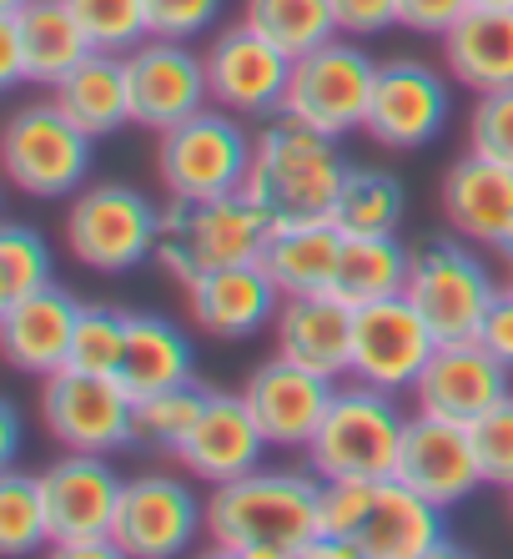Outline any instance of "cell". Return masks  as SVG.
<instances>
[{"label":"cell","mask_w":513,"mask_h":559,"mask_svg":"<svg viewBox=\"0 0 513 559\" xmlns=\"http://www.w3.org/2000/svg\"><path fill=\"white\" fill-rule=\"evenodd\" d=\"M449 509H438L403 479H322L312 559L362 555V559H438L453 555Z\"/></svg>","instance_id":"6da1fadb"},{"label":"cell","mask_w":513,"mask_h":559,"mask_svg":"<svg viewBox=\"0 0 513 559\" xmlns=\"http://www.w3.org/2000/svg\"><path fill=\"white\" fill-rule=\"evenodd\" d=\"M322 479L297 468H252L242 479L212 484L206 539L237 559H302L318 524Z\"/></svg>","instance_id":"7a4b0ae2"},{"label":"cell","mask_w":513,"mask_h":559,"mask_svg":"<svg viewBox=\"0 0 513 559\" xmlns=\"http://www.w3.org/2000/svg\"><path fill=\"white\" fill-rule=\"evenodd\" d=\"M343 177H347V156L337 152V136L283 111V117H272L256 131L242 192L267 212L272 227H283V222H322L333 217Z\"/></svg>","instance_id":"3957f363"},{"label":"cell","mask_w":513,"mask_h":559,"mask_svg":"<svg viewBox=\"0 0 513 559\" xmlns=\"http://www.w3.org/2000/svg\"><path fill=\"white\" fill-rule=\"evenodd\" d=\"M272 237V217L247 192L171 197L156 227V262L181 287L231 262H256Z\"/></svg>","instance_id":"277c9868"},{"label":"cell","mask_w":513,"mask_h":559,"mask_svg":"<svg viewBox=\"0 0 513 559\" xmlns=\"http://www.w3.org/2000/svg\"><path fill=\"white\" fill-rule=\"evenodd\" d=\"M408 418L387 389L353 383L333 393V408L308 443V464L318 479H387L398 464Z\"/></svg>","instance_id":"5b68a950"},{"label":"cell","mask_w":513,"mask_h":559,"mask_svg":"<svg viewBox=\"0 0 513 559\" xmlns=\"http://www.w3.org/2000/svg\"><path fill=\"white\" fill-rule=\"evenodd\" d=\"M413 308L428 318L438 343H468L484 328V312L493 308L503 287L493 283L488 262L474 252L468 237H428L423 248H413L408 287Z\"/></svg>","instance_id":"8992f818"},{"label":"cell","mask_w":513,"mask_h":559,"mask_svg":"<svg viewBox=\"0 0 513 559\" xmlns=\"http://www.w3.org/2000/svg\"><path fill=\"white\" fill-rule=\"evenodd\" d=\"M156 227L162 212L127 182H96L81 187L65 212V248L81 267L106 277H121L156 258Z\"/></svg>","instance_id":"52a82bcc"},{"label":"cell","mask_w":513,"mask_h":559,"mask_svg":"<svg viewBox=\"0 0 513 559\" xmlns=\"http://www.w3.org/2000/svg\"><path fill=\"white\" fill-rule=\"evenodd\" d=\"M91 136L51 102H31L5 121V171L26 197H76L91 177Z\"/></svg>","instance_id":"ba28073f"},{"label":"cell","mask_w":513,"mask_h":559,"mask_svg":"<svg viewBox=\"0 0 513 559\" xmlns=\"http://www.w3.org/2000/svg\"><path fill=\"white\" fill-rule=\"evenodd\" d=\"M252 142L231 111H196L162 131L156 146V177L167 197H222L242 192L247 167H252Z\"/></svg>","instance_id":"9c48e42d"},{"label":"cell","mask_w":513,"mask_h":559,"mask_svg":"<svg viewBox=\"0 0 513 559\" xmlns=\"http://www.w3.org/2000/svg\"><path fill=\"white\" fill-rule=\"evenodd\" d=\"M372 76H378V61L362 46H353V36H333L293 61L283 111L327 136H347L368 121Z\"/></svg>","instance_id":"30bf717a"},{"label":"cell","mask_w":513,"mask_h":559,"mask_svg":"<svg viewBox=\"0 0 513 559\" xmlns=\"http://www.w3.org/2000/svg\"><path fill=\"white\" fill-rule=\"evenodd\" d=\"M131 414H136V399L116 373H86L65 364L40 378V418L61 449H76V454L131 449Z\"/></svg>","instance_id":"8fae6325"},{"label":"cell","mask_w":513,"mask_h":559,"mask_svg":"<svg viewBox=\"0 0 513 559\" xmlns=\"http://www.w3.org/2000/svg\"><path fill=\"white\" fill-rule=\"evenodd\" d=\"M438 353V333L428 318L413 308L408 293L362 302L358 323H353V378L372 383V389L403 393L423 378L428 358Z\"/></svg>","instance_id":"7c38bea8"},{"label":"cell","mask_w":513,"mask_h":559,"mask_svg":"<svg viewBox=\"0 0 513 559\" xmlns=\"http://www.w3.org/2000/svg\"><path fill=\"white\" fill-rule=\"evenodd\" d=\"M287 81H293V56L277 51L247 21L227 26L206 46V86H212V102L222 111H231V117H252V121L283 117Z\"/></svg>","instance_id":"4fadbf2b"},{"label":"cell","mask_w":513,"mask_h":559,"mask_svg":"<svg viewBox=\"0 0 513 559\" xmlns=\"http://www.w3.org/2000/svg\"><path fill=\"white\" fill-rule=\"evenodd\" d=\"M206 530V504L196 489L177 474H142L127 479L116 504L111 539L131 559H171L192 549V539Z\"/></svg>","instance_id":"5bb4252c"},{"label":"cell","mask_w":513,"mask_h":559,"mask_svg":"<svg viewBox=\"0 0 513 559\" xmlns=\"http://www.w3.org/2000/svg\"><path fill=\"white\" fill-rule=\"evenodd\" d=\"M449 111H453V96L433 66L413 61V56H393V61H378L362 131L378 146L418 152V146H428L438 131L449 127Z\"/></svg>","instance_id":"9a60e30c"},{"label":"cell","mask_w":513,"mask_h":559,"mask_svg":"<svg viewBox=\"0 0 513 559\" xmlns=\"http://www.w3.org/2000/svg\"><path fill=\"white\" fill-rule=\"evenodd\" d=\"M127 92H131V127L171 131L177 121L196 117L212 102L206 86V56H196L187 40L146 36L127 51Z\"/></svg>","instance_id":"2e32d148"},{"label":"cell","mask_w":513,"mask_h":559,"mask_svg":"<svg viewBox=\"0 0 513 559\" xmlns=\"http://www.w3.org/2000/svg\"><path fill=\"white\" fill-rule=\"evenodd\" d=\"M337 378H322L312 368L293 364V358H272V364L252 368L242 383V399L252 408L256 429L267 433L272 449H308L312 433L322 429V418L333 408Z\"/></svg>","instance_id":"e0dca14e"},{"label":"cell","mask_w":513,"mask_h":559,"mask_svg":"<svg viewBox=\"0 0 513 559\" xmlns=\"http://www.w3.org/2000/svg\"><path fill=\"white\" fill-rule=\"evenodd\" d=\"M509 373L493 353L484 348L478 338L468 343H438V353L428 358L423 378L413 383V404L418 414H433V418H449V424H474L484 418L493 404L509 399Z\"/></svg>","instance_id":"ac0fdd59"},{"label":"cell","mask_w":513,"mask_h":559,"mask_svg":"<svg viewBox=\"0 0 513 559\" xmlns=\"http://www.w3.org/2000/svg\"><path fill=\"white\" fill-rule=\"evenodd\" d=\"M393 479H403L408 489L433 499L438 509L463 504L478 484H488L484 468H478L468 429H463V424H449V418H433V414L408 418L398 464H393Z\"/></svg>","instance_id":"d6986e66"},{"label":"cell","mask_w":513,"mask_h":559,"mask_svg":"<svg viewBox=\"0 0 513 559\" xmlns=\"http://www.w3.org/2000/svg\"><path fill=\"white\" fill-rule=\"evenodd\" d=\"M81 308L65 287L46 283L36 293H21V298L0 302V353L5 364L21 368L31 378H46L56 368L71 364V338H76Z\"/></svg>","instance_id":"ffe728a7"},{"label":"cell","mask_w":513,"mask_h":559,"mask_svg":"<svg viewBox=\"0 0 513 559\" xmlns=\"http://www.w3.org/2000/svg\"><path fill=\"white\" fill-rule=\"evenodd\" d=\"M267 449H272L267 433L256 429V418L242 393H212L202 418L192 424V433L181 439V449L171 459H177L192 479L227 484V479H242V474L262 468Z\"/></svg>","instance_id":"44dd1931"},{"label":"cell","mask_w":513,"mask_h":559,"mask_svg":"<svg viewBox=\"0 0 513 559\" xmlns=\"http://www.w3.org/2000/svg\"><path fill=\"white\" fill-rule=\"evenodd\" d=\"M187 308L192 323L212 338H252L262 328H272L277 308H283V287L272 283V273L256 262H231L217 273H202L187 283Z\"/></svg>","instance_id":"7402d4cb"},{"label":"cell","mask_w":513,"mask_h":559,"mask_svg":"<svg viewBox=\"0 0 513 559\" xmlns=\"http://www.w3.org/2000/svg\"><path fill=\"white\" fill-rule=\"evenodd\" d=\"M353 323H358V308L337 298L333 287H322V293H287L272 318V333L283 358L322 378H343L353 373Z\"/></svg>","instance_id":"603a6c76"},{"label":"cell","mask_w":513,"mask_h":559,"mask_svg":"<svg viewBox=\"0 0 513 559\" xmlns=\"http://www.w3.org/2000/svg\"><path fill=\"white\" fill-rule=\"evenodd\" d=\"M40 489H46V509H51V545H61V539L111 534L116 504H121L127 484L106 464V454L65 449V459L40 468Z\"/></svg>","instance_id":"cb8c5ba5"},{"label":"cell","mask_w":513,"mask_h":559,"mask_svg":"<svg viewBox=\"0 0 513 559\" xmlns=\"http://www.w3.org/2000/svg\"><path fill=\"white\" fill-rule=\"evenodd\" d=\"M443 217L474 248H499L513 222V167L493 156H458L443 177Z\"/></svg>","instance_id":"d4e9b609"},{"label":"cell","mask_w":513,"mask_h":559,"mask_svg":"<svg viewBox=\"0 0 513 559\" xmlns=\"http://www.w3.org/2000/svg\"><path fill=\"white\" fill-rule=\"evenodd\" d=\"M116 378L127 383L131 399H146V393L192 383V378H196V348H192V338L171 323V318H156V312H131L127 353H121Z\"/></svg>","instance_id":"484cf974"},{"label":"cell","mask_w":513,"mask_h":559,"mask_svg":"<svg viewBox=\"0 0 513 559\" xmlns=\"http://www.w3.org/2000/svg\"><path fill=\"white\" fill-rule=\"evenodd\" d=\"M21 40V61H26V81L36 86H56L65 71H76L96 46H91L86 26L76 21V11L65 0H31L26 11L5 15Z\"/></svg>","instance_id":"4316f807"},{"label":"cell","mask_w":513,"mask_h":559,"mask_svg":"<svg viewBox=\"0 0 513 559\" xmlns=\"http://www.w3.org/2000/svg\"><path fill=\"white\" fill-rule=\"evenodd\" d=\"M343 227L333 217L322 222H283L272 227L267 248H262V267L272 283L287 293H322L337 277V258H343Z\"/></svg>","instance_id":"83f0119b"},{"label":"cell","mask_w":513,"mask_h":559,"mask_svg":"<svg viewBox=\"0 0 513 559\" xmlns=\"http://www.w3.org/2000/svg\"><path fill=\"white\" fill-rule=\"evenodd\" d=\"M449 76L468 92H503L513 86V11H468L443 36Z\"/></svg>","instance_id":"f1b7e54d"},{"label":"cell","mask_w":513,"mask_h":559,"mask_svg":"<svg viewBox=\"0 0 513 559\" xmlns=\"http://www.w3.org/2000/svg\"><path fill=\"white\" fill-rule=\"evenodd\" d=\"M56 106L86 127L91 136H111L131 127V92H127V56L121 51H91L76 71H65L51 86Z\"/></svg>","instance_id":"f546056e"},{"label":"cell","mask_w":513,"mask_h":559,"mask_svg":"<svg viewBox=\"0 0 513 559\" xmlns=\"http://www.w3.org/2000/svg\"><path fill=\"white\" fill-rule=\"evenodd\" d=\"M408 267H413V248H403L398 233L393 237H343L333 293L347 298L353 308L393 298V293L408 287Z\"/></svg>","instance_id":"4dcf8cb0"},{"label":"cell","mask_w":513,"mask_h":559,"mask_svg":"<svg viewBox=\"0 0 513 559\" xmlns=\"http://www.w3.org/2000/svg\"><path fill=\"white\" fill-rule=\"evenodd\" d=\"M408 217V187L393 171L347 167L343 192L333 202V222L347 237H393Z\"/></svg>","instance_id":"1f68e13d"},{"label":"cell","mask_w":513,"mask_h":559,"mask_svg":"<svg viewBox=\"0 0 513 559\" xmlns=\"http://www.w3.org/2000/svg\"><path fill=\"white\" fill-rule=\"evenodd\" d=\"M242 21L252 31H262V36H267L277 51L293 56V61L337 36L333 0H247Z\"/></svg>","instance_id":"d6a6232c"},{"label":"cell","mask_w":513,"mask_h":559,"mask_svg":"<svg viewBox=\"0 0 513 559\" xmlns=\"http://www.w3.org/2000/svg\"><path fill=\"white\" fill-rule=\"evenodd\" d=\"M212 389L202 383H177V389L146 393L136 399V414H131V449H146V454H177L181 439L192 433V424L202 418Z\"/></svg>","instance_id":"836d02e7"},{"label":"cell","mask_w":513,"mask_h":559,"mask_svg":"<svg viewBox=\"0 0 513 559\" xmlns=\"http://www.w3.org/2000/svg\"><path fill=\"white\" fill-rule=\"evenodd\" d=\"M46 545H51V509H46L40 474L5 468L0 474V555L21 559Z\"/></svg>","instance_id":"e575fe53"},{"label":"cell","mask_w":513,"mask_h":559,"mask_svg":"<svg viewBox=\"0 0 513 559\" xmlns=\"http://www.w3.org/2000/svg\"><path fill=\"white\" fill-rule=\"evenodd\" d=\"M51 283V248L46 237L26 222H5L0 227V302L36 293Z\"/></svg>","instance_id":"d590c367"},{"label":"cell","mask_w":513,"mask_h":559,"mask_svg":"<svg viewBox=\"0 0 513 559\" xmlns=\"http://www.w3.org/2000/svg\"><path fill=\"white\" fill-rule=\"evenodd\" d=\"M76 21L86 26L91 46L96 51H121L142 46L152 31H146V0H65Z\"/></svg>","instance_id":"8d00e7d4"},{"label":"cell","mask_w":513,"mask_h":559,"mask_svg":"<svg viewBox=\"0 0 513 559\" xmlns=\"http://www.w3.org/2000/svg\"><path fill=\"white\" fill-rule=\"evenodd\" d=\"M127 328H131V312L81 308L76 338H71V368L116 373V368H121V353H127Z\"/></svg>","instance_id":"74e56055"},{"label":"cell","mask_w":513,"mask_h":559,"mask_svg":"<svg viewBox=\"0 0 513 559\" xmlns=\"http://www.w3.org/2000/svg\"><path fill=\"white\" fill-rule=\"evenodd\" d=\"M468 439H474V454H478V468H484L488 484L509 489L513 484V393L503 404H493L484 418L468 424Z\"/></svg>","instance_id":"f35d334b"},{"label":"cell","mask_w":513,"mask_h":559,"mask_svg":"<svg viewBox=\"0 0 513 559\" xmlns=\"http://www.w3.org/2000/svg\"><path fill=\"white\" fill-rule=\"evenodd\" d=\"M468 152L493 156V162L513 167V86L478 92L474 117H468Z\"/></svg>","instance_id":"ab89813d"},{"label":"cell","mask_w":513,"mask_h":559,"mask_svg":"<svg viewBox=\"0 0 513 559\" xmlns=\"http://www.w3.org/2000/svg\"><path fill=\"white\" fill-rule=\"evenodd\" d=\"M222 0H146V31L162 40H196L217 26Z\"/></svg>","instance_id":"60d3db41"},{"label":"cell","mask_w":513,"mask_h":559,"mask_svg":"<svg viewBox=\"0 0 513 559\" xmlns=\"http://www.w3.org/2000/svg\"><path fill=\"white\" fill-rule=\"evenodd\" d=\"M333 15H337V36L368 40L398 26V0H333Z\"/></svg>","instance_id":"b9f144b4"},{"label":"cell","mask_w":513,"mask_h":559,"mask_svg":"<svg viewBox=\"0 0 513 559\" xmlns=\"http://www.w3.org/2000/svg\"><path fill=\"white\" fill-rule=\"evenodd\" d=\"M468 11H474V0H398V26L443 40Z\"/></svg>","instance_id":"7bdbcfd3"},{"label":"cell","mask_w":513,"mask_h":559,"mask_svg":"<svg viewBox=\"0 0 513 559\" xmlns=\"http://www.w3.org/2000/svg\"><path fill=\"white\" fill-rule=\"evenodd\" d=\"M478 343H484V348L493 353L503 368H513V293H509V287H503L499 298H493V308L484 312Z\"/></svg>","instance_id":"ee69618b"},{"label":"cell","mask_w":513,"mask_h":559,"mask_svg":"<svg viewBox=\"0 0 513 559\" xmlns=\"http://www.w3.org/2000/svg\"><path fill=\"white\" fill-rule=\"evenodd\" d=\"M61 559H116L121 555V545H116L111 534H86V539H61V545H51Z\"/></svg>","instance_id":"f6af8a7d"},{"label":"cell","mask_w":513,"mask_h":559,"mask_svg":"<svg viewBox=\"0 0 513 559\" xmlns=\"http://www.w3.org/2000/svg\"><path fill=\"white\" fill-rule=\"evenodd\" d=\"M0 81L5 86H21L26 81V61H21V40H15V26L0 15Z\"/></svg>","instance_id":"bcb514c9"},{"label":"cell","mask_w":513,"mask_h":559,"mask_svg":"<svg viewBox=\"0 0 513 559\" xmlns=\"http://www.w3.org/2000/svg\"><path fill=\"white\" fill-rule=\"evenodd\" d=\"M15 454H21V408L5 399V404H0V464L11 468Z\"/></svg>","instance_id":"7dc6e473"},{"label":"cell","mask_w":513,"mask_h":559,"mask_svg":"<svg viewBox=\"0 0 513 559\" xmlns=\"http://www.w3.org/2000/svg\"><path fill=\"white\" fill-rule=\"evenodd\" d=\"M478 11H513V0H474Z\"/></svg>","instance_id":"c3c4849f"},{"label":"cell","mask_w":513,"mask_h":559,"mask_svg":"<svg viewBox=\"0 0 513 559\" xmlns=\"http://www.w3.org/2000/svg\"><path fill=\"white\" fill-rule=\"evenodd\" d=\"M499 252H503V258H509V267H513V222H509V233L499 237Z\"/></svg>","instance_id":"681fc988"},{"label":"cell","mask_w":513,"mask_h":559,"mask_svg":"<svg viewBox=\"0 0 513 559\" xmlns=\"http://www.w3.org/2000/svg\"><path fill=\"white\" fill-rule=\"evenodd\" d=\"M31 0H0V15H15V11H26Z\"/></svg>","instance_id":"f907efd6"},{"label":"cell","mask_w":513,"mask_h":559,"mask_svg":"<svg viewBox=\"0 0 513 559\" xmlns=\"http://www.w3.org/2000/svg\"><path fill=\"white\" fill-rule=\"evenodd\" d=\"M509 509H513V484H509Z\"/></svg>","instance_id":"816d5d0a"},{"label":"cell","mask_w":513,"mask_h":559,"mask_svg":"<svg viewBox=\"0 0 513 559\" xmlns=\"http://www.w3.org/2000/svg\"><path fill=\"white\" fill-rule=\"evenodd\" d=\"M509 293H513V277H509Z\"/></svg>","instance_id":"f5cc1de1"}]
</instances>
